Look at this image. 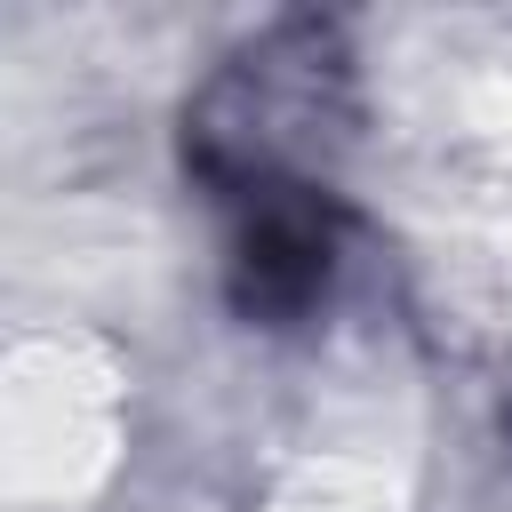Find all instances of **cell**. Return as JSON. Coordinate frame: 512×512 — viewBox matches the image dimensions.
<instances>
[{"label": "cell", "instance_id": "7a4b0ae2", "mask_svg": "<svg viewBox=\"0 0 512 512\" xmlns=\"http://www.w3.org/2000/svg\"><path fill=\"white\" fill-rule=\"evenodd\" d=\"M344 256V200L328 184H272L232 200V248H224V296L248 328H304Z\"/></svg>", "mask_w": 512, "mask_h": 512}, {"label": "cell", "instance_id": "3957f363", "mask_svg": "<svg viewBox=\"0 0 512 512\" xmlns=\"http://www.w3.org/2000/svg\"><path fill=\"white\" fill-rule=\"evenodd\" d=\"M504 448H512V392H504Z\"/></svg>", "mask_w": 512, "mask_h": 512}, {"label": "cell", "instance_id": "6da1fadb", "mask_svg": "<svg viewBox=\"0 0 512 512\" xmlns=\"http://www.w3.org/2000/svg\"><path fill=\"white\" fill-rule=\"evenodd\" d=\"M352 136V48L328 16H280L184 104V168L232 208L272 184H320Z\"/></svg>", "mask_w": 512, "mask_h": 512}]
</instances>
